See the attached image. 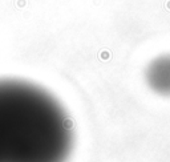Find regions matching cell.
Here are the masks:
<instances>
[{"instance_id": "1", "label": "cell", "mask_w": 170, "mask_h": 162, "mask_svg": "<svg viewBox=\"0 0 170 162\" xmlns=\"http://www.w3.org/2000/svg\"><path fill=\"white\" fill-rule=\"evenodd\" d=\"M75 145L68 113L28 81L0 80V162H66Z\"/></svg>"}, {"instance_id": "2", "label": "cell", "mask_w": 170, "mask_h": 162, "mask_svg": "<svg viewBox=\"0 0 170 162\" xmlns=\"http://www.w3.org/2000/svg\"><path fill=\"white\" fill-rule=\"evenodd\" d=\"M145 81L156 94L170 97V53H164L146 65Z\"/></svg>"}]
</instances>
